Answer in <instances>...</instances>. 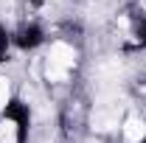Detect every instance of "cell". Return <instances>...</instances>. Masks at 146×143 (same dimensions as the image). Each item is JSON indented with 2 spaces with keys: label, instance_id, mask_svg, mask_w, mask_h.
<instances>
[{
  "label": "cell",
  "instance_id": "cell-7",
  "mask_svg": "<svg viewBox=\"0 0 146 143\" xmlns=\"http://www.w3.org/2000/svg\"><path fill=\"white\" fill-rule=\"evenodd\" d=\"M31 3H36V0H31Z\"/></svg>",
  "mask_w": 146,
  "mask_h": 143
},
{
  "label": "cell",
  "instance_id": "cell-2",
  "mask_svg": "<svg viewBox=\"0 0 146 143\" xmlns=\"http://www.w3.org/2000/svg\"><path fill=\"white\" fill-rule=\"evenodd\" d=\"M48 62H54L59 68H73V62H76V54H73L70 45H65V42H56L54 48H51V56H48Z\"/></svg>",
  "mask_w": 146,
  "mask_h": 143
},
{
  "label": "cell",
  "instance_id": "cell-1",
  "mask_svg": "<svg viewBox=\"0 0 146 143\" xmlns=\"http://www.w3.org/2000/svg\"><path fill=\"white\" fill-rule=\"evenodd\" d=\"M42 28L39 25H34V23H28V25H23L17 34H14V42H17V48H23V51H31V48H36V45H42Z\"/></svg>",
  "mask_w": 146,
  "mask_h": 143
},
{
  "label": "cell",
  "instance_id": "cell-6",
  "mask_svg": "<svg viewBox=\"0 0 146 143\" xmlns=\"http://www.w3.org/2000/svg\"><path fill=\"white\" fill-rule=\"evenodd\" d=\"M141 143H146V135H143V140H141Z\"/></svg>",
  "mask_w": 146,
  "mask_h": 143
},
{
  "label": "cell",
  "instance_id": "cell-4",
  "mask_svg": "<svg viewBox=\"0 0 146 143\" xmlns=\"http://www.w3.org/2000/svg\"><path fill=\"white\" fill-rule=\"evenodd\" d=\"M135 39H132V42H135V45H138V48H146V17L141 20V23H138V25H135Z\"/></svg>",
  "mask_w": 146,
  "mask_h": 143
},
{
  "label": "cell",
  "instance_id": "cell-5",
  "mask_svg": "<svg viewBox=\"0 0 146 143\" xmlns=\"http://www.w3.org/2000/svg\"><path fill=\"white\" fill-rule=\"evenodd\" d=\"M9 95H11V93H9V81H6V79H0V112L11 104V98H9Z\"/></svg>",
  "mask_w": 146,
  "mask_h": 143
},
{
  "label": "cell",
  "instance_id": "cell-3",
  "mask_svg": "<svg viewBox=\"0 0 146 143\" xmlns=\"http://www.w3.org/2000/svg\"><path fill=\"white\" fill-rule=\"evenodd\" d=\"M124 135H127V140H129V143H141V140H143V135H146L143 121H138V118H129L127 124H124Z\"/></svg>",
  "mask_w": 146,
  "mask_h": 143
}]
</instances>
